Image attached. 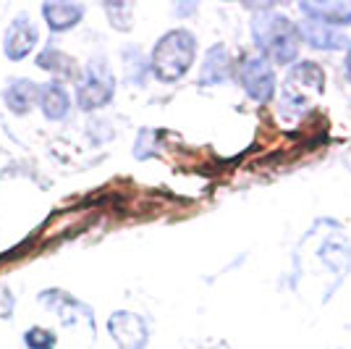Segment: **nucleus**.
<instances>
[{
    "label": "nucleus",
    "instance_id": "f257e3e1",
    "mask_svg": "<svg viewBox=\"0 0 351 349\" xmlns=\"http://www.w3.org/2000/svg\"><path fill=\"white\" fill-rule=\"evenodd\" d=\"M252 30H254L257 47L263 50L260 53L263 58H273L276 63H291L296 58L302 34H299V27H293L291 19L265 11L254 19Z\"/></svg>",
    "mask_w": 351,
    "mask_h": 349
},
{
    "label": "nucleus",
    "instance_id": "f03ea898",
    "mask_svg": "<svg viewBox=\"0 0 351 349\" xmlns=\"http://www.w3.org/2000/svg\"><path fill=\"white\" fill-rule=\"evenodd\" d=\"M197 53V40L186 30H173L162 34L152 50V71L160 82H176L189 71Z\"/></svg>",
    "mask_w": 351,
    "mask_h": 349
},
{
    "label": "nucleus",
    "instance_id": "7ed1b4c3",
    "mask_svg": "<svg viewBox=\"0 0 351 349\" xmlns=\"http://www.w3.org/2000/svg\"><path fill=\"white\" fill-rule=\"evenodd\" d=\"M325 89V74L317 63L302 60L291 69V74L283 82V100L291 105L296 113H304L307 108L315 105V100Z\"/></svg>",
    "mask_w": 351,
    "mask_h": 349
},
{
    "label": "nucleus",
    "instance_id": "20e7f679",
    "mask_svg": "<svg viewBox=\"0 0 351 349\" xmlns=\"http://www.w3.org/2000/svg\"><path fill=\"white\" fill-rule=\"evenodd\" d=\"M113 92H116V79L110 69L105 66V60L95 58L87 63L84 76L76 87V102L82 111H95V108H103L105 102L113 100Z\"/></svg>",
    "mask_w": 351,
    "mask_h": 349
},
{
    "label": "nucleus",
    "instance_id": "39448f33",
    "mask_svg": "<svg viewBox=\"0 0 351 349\" xmlns=\"http://www.w3.org/2000/svg\"><path fill=\"white\" fill-rule=\"evenodd\" d=\"M239 82L247 95L257 102H267L276 95V74L263 56H247L239 66Z\"/></svg>",
    "mask_w": 351,
    "mask_h": 349
},
{
    "label": "nucleus",
    "instance_id": "423d86ee",
    "mask_svg": "<svg viewBox=\"0 0 351 349\" xmlns=\"http://www.w3.org/2000/svg\"><path fill=\"white\" fill-rule=\"evenodd\" d=\"M34 45H37V27L32 24V19L27 14L16 16L14 21H11V27L3 34V53H5V58H27Z\"/></svg>",
    "mask_w": 351,
    "mask_h": 349
},
{
    "label": "nucleus",
    "instance_id": "0eeeda50",
    "mask_svg": "<svg viewBox=\"0 0 351 349\" xmlns=\"http://www.w3.org/2000/svg\"><path fill=\"white\" fill-rule=\"evenodd\" d=\"M37 98H40V87L32 79H11L8 87L3 89V100L16 116H27L32 105H37Z\"/></svg>",
    "mask_w": 351,
    "mask_h": 349
},
{
    "label": "nucleus",
    "instance_id": "6e6552de",
    "mask_svg": "<svg viewBox=\"0 0 351 349\" xmlns=\"http://www.w3.org/2000/svg\"><path fill=\"white\" fill-rule=\"evenodd\" d=\"M299 34L307 37V43L312 47H322V50H338V47H349V37L336 32L333 27L322 24V21H315V19H307L302 27H299Z\"/></svg>",
    "mask_w": 351,
    "mask_h": 349
},
{
    "label": "nucleus",
    "instance_id": "1a4fd4ad",
    "mask_svg": "<svg viewBox=\"0 0 351 349\" xmlns=\"http://www.w3.org/2000/svg\"><path fill=\"white\" fill-rule=\"evenodd\" d=\"M37 105L43 108V113L50 121H63L71 111V100H69V92L60 82H47L40 87V98Z\"/></svg>",
    "mask_w": 351,
    "mask_h": 349
},
{
    "label": "nucleus",
    "instance_id": "9d476101",
    "mask_svg": "<svg viewBox=\"0 0 351 349\" xmlns=\"http://www.w3.org/2000/svg\"><path fill=\"white\" fill-rule=\"evenodd\" d=\"M43 16L53 32H69L82 21L84 5H79V3H43Z\"/></svg>",
    "mask_w": 351,
    "mask_h": 349
},
{
    "label": "nucleus",
    "instance_id": "9b49d317",
    "mask_svg": "<svg viewBox=\"0 0 351 349\" xmlns=\"http://www.w3.org/2000/svg\"><path fill=\"white\" fill-rule=\"evenodd\" d=\"M302 11L309 14V19L322 21L328 27L351 21V3H302Z\"/></svg>",
    "mask_w": 351,
    "mask_h": 349
},
{
    "label": "nucleus",
    "instance_id": "f8f14e48",
    "mask_svg": "<svg viewBox=\"0 0 351 349\" xmlns=\"http://www.w3.org/2000/svg\"><path fill=\"white\" fill-rule=\"evenodd\" d=\"M228 69H231V58H228V50L223 45H215L205 58L202 66V85H218L223 79H228Z\"/></svg>",
    "mask_w": 351,
    "mask_h": 349
},
{
    "label": "nucleus",
    "instance_id": "ddd939ff",
    "mask_svg": "<svg viewBox=\"0 0 351 349\" xmlns=\"http://www.w3.org/2000/svg\"><path fill=\"white\" fill-rule=\"evenodd\" d=\"M37 66L50 74H58V76H63V79L76 76V63H73V58L63 56L58 47H53V45H47L43 53L37 56Z\"/></svg>",
    "mask_w": 351,
    "mask_h": 349
},
{
    "label": "nucleus",
    "instance_id": "4468645a",
    "mask_svg": "<svg viewBox=\"0 0 351 349\" xmlns=\"http://www.w3.org/2000/svg\"><path fill=\"white\" fill-rule=\"evenodd\" d=\"M24 341H27V347L29 349H53L56 347V336L50 334V331H45V328H29L27 336H24Z\"/></svg>",
    "mask_w": 351,
    "mask_h": 349
},
{
    "label": "nucleus",
    "instance_id": "2eb2a0df",
    "mask_svg": "<svg viewBox=\"0 0 351 349\" xmlns=\"http://www.w3.org/2000/svg\"><path fill=\"white\" fill-rule=\"evenodd\" d=\"M346 74H349L351 79V47H349V56H346Z\"/></svg>",
    "mask_w": 351,
    "mask_h": 349
}]
</instances>
